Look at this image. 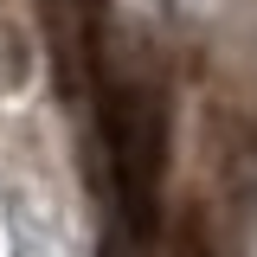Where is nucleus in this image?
<instances>
[{
	"label": "nucleus",
	"instance_id": "nucleus-1",
	"mask_svg": "<svg viewBox=\"0 0 257 257\" xmlns=\"http://www.w3.org/2000/svg\"><path fill=\"white\" fill-rule=\"evenodd\" d=\"M96 77V142L109 161V193H116V238L148 251L161 238V174H167V116L161 96L128 77V71H103L90 58Z\"/></svg>",
	"mask_w": 257,
	"mask_h": 257
}]
</instances>
